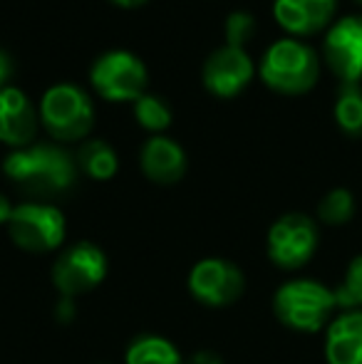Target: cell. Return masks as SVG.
Listing matches in <instances>:
<instances>
[{"label":"cell","mask_w":362,"mask_h":364,"mask_svg":"<svg viewBox=\"0 0 362 364\" xmlns=\"http://www.w3.org/2000/svg\"><path fill=\"white\" fill-rule=\"evenodd\" d=\"M258 75L263 85L278 95H305L313 90L320 77V58L310 45L300 43L298 38L275 40L263 53Z\"/></svg>","instance_id":"obj_2"},{"label":"cell","mask_w":362,"mask_h":364,"mask_svg":"<svg viewBox=\"0 0 362 364\" xmlns=\"http://www.w3.org/2000/svg\"><path fill=\"white\" fill-rule=\"evenodd\" d=\"M338 307L335 292L318 280H290L278 288L273 297V310L285 327L295 332H318L330 322Z\"/></svg>","instance_id":"obj_3"},{"label":"cell","mask_w":362,"mask_h":364,"mask_svg":"<svg viewBox=\"0 0 362 364\" xmlns=\"http://www.w3.org/2000/svg\"><path fill=\"white\" fill-rule=\"evenodd\" d=\"M142 171L154 183H176L186 173V154L169 136L154 134L142 146Z\"/></svg>","instance_id":"obj_14"},{"label":"cell","mask_w":362,"mask_h":364,"mask_svg":"<svg viewBox=\"0 0 362 364\" xmlns=\"http://www.w3.org/2000/svg\"><path fill=\"white\" fill-rule=\"evenodd\" d=\"M10 75H13V60H10V55L5 50H0V90L5 87Z\"/></svg>","instance_id":"obj_23"},{"label":"cell","mask_w":362,"mask_h":364,"mask_svg":"<svg viewBox=\"0 0 362 364\" xmlns=\"http://www.w3.org/2000/svg\"><path fill=\"white\" fill-rule=\"evenodd\" d=\"M355 3H360V5H362V0H355Z\"/></svg>","instance_id":"obj_28"},{"label":"cell","mask_w":362,"mask_h":364,"mask_svg":"<svg viewBox=\"0 0 362 364\" xmlns=\"http://www.w3.org/2000/svg\"><path fill=\"white\" fill-rule=\"evenodd\" d=\"M90 82L107 102H137L147 90V68L134 53L110 50L95 60Z\"/></svg>","instance_id":"obj_5"},{"label":"cell","mask_w":362,"mask_h":364,"mask_svg":"<svg viewBox=\"0 0 362 364\" xmlns=\"http://www.w3.org/2000/svg\"><path fill=\"white\" fill-rule=\"evenodd\" d=\"M75 315V307H73V302L70 300H63L58 305V320H63V322H70V317Z\"/></svg>","instance_id":"obj_26"},{"label":"cell","mask_w":362,"mask_h":364,"mask_svg":"<svg viewBox=\"0 0 362 364\" xmlns=\"http://www.w3.org/2000/svg\"><path fill=\"white\" fill-rule=\"evenodd\" d=\"M256 33V20L246 10H236L228 15L226 20V45L233 48H246V43L251 40V35Z\"/></svg>","instance_id":"obj_22"},{"label":"cell","mask_w":362,"mask_h":364,"mask_svg":"<svg viewBox=\"0 0 362 364\" xmlns=\"http://www.w3.org/2000/svg\"><path fill=\"white\" fill-rule=\"evenodd\" d=\"M78 166L87 173L90 178L97 181H107L117 173L119 168V159H117L115 149L102 139H92L85 141L78 151Z\"/></svg>","instance_id":"obj_16"},{"label":"cell","mask_w":362,"mask_h":364,"mask_svg":"<svg viewBox=\"0 0 362 364\" xmlns=\"http://www.w3.org/2000/svg\"><path fill=\"white\" fill-rule=\"evenodd\" d=\"M38 112L30 97L18 87L0 90V141L8 146H30L38 132Z\"/></svg>","instance_id":"obj_12"},{"label":"cell","mask_w":362,"mask_h":364,"mask_svg":"<svg viewBox=\"0 0 362 364\" xmlns=\"http://www.w3.org/2000/svg\"><path fill=\"white\" fill-rule=\"evenodd\" d=\"M335 122L348 136H362V87L340 85L335 97Z\"/></svg>","instance_id":"obj_18"},{"label":"cell","mask_w":362,"mask_h":364,"mask_svg":"<svg viewBox=\"0 0 362 364\" xmlns=\"http://www.w3.org/2000/svg\"><path fill=\"white\" fill-rule=\"evenodd\" d=\"M325 360L328 364H362V310L343 312L328 325Z\"/></svg>","instance_id":"obj_15"},{"label":"cell","mask_w":362,"mask_h":364,"mask_svg":"<svg viewBox=\"0 0 362 364\" xmlns=\"http://www.w3.org/2000/svg\"><path fill=\"white\" fill-rule=\"evenodd\" d=\"M355 213V198L348 188H333L318 203V218L328 225H345Z\"/></svg>","instance_id":"obj_20"},{"label":"cell","mask_w":362,"mask_h":364,"mask_svg":"<svg viewBox=\"0 0 362 364\" xmlns=\"http://www.w3.org/2000/svg\"><path fill=\"white\" fill-rule=\"evenodd\" d=\"M110 3L119 5V8H139V5H144L147 0H110Z\"/></svg>","instance_id":"obj_27"},{"label":"cell","mask_w":362,"mask_h":364,"mask_svg":"<svg viewBox=\"0 0 362 364\" xmlns=\"http://www.w3.org/2000/svg\"><path fill=\"white\" fill-rule=\"evenodd\" d=\"M315 248H318V225L305 213H285L268 230V258L278 268H300L313 258Z\"/></svg>","instance_id":"obj_7"},{"label":"cell","mask_w":362,"mask_h":364,"mask_svg":"<svg viewBox=\"0 0 362 364\" xmlns=\"http://www.w3.org/2000/svg\"><path fill=\"white\" fill-rule=\"evenodd\" d=\"M333 292L338 307H343L345 312L362 310V255L350 260L343 280H340V285Z\"/></svg>","instance_id":"obj_21"},{"label":"cell","mask_w":362,"mask_h":364,"mask_svg":"<svg viewBox=\"0 0 362 364\" xmlns=\"http://www.w3.org/2000/svg\"><path fill=\"white\" fill-rule=\"evenodd\" d=\"M246 280H243L241 268L223 258H206L196 263L188 275V290L196 300L211 307L231 305L241 297Z\"/></svg>","instance_id":"obj_10"},{"label":"cell","mask_w":362,"mask_h":364,"mask_svg":"<svg viewBox=\"0 0 362 364\" xmlns=\"http://www.w3.org/2000/svg\"><path fill=\"white\" fill-rule=\"evenodd\" d=\"M323 55L340 85L362 82V15H345L328 28Z\"/></svg>","instance_id":"obj_8"},{"label":"cell","mask_w":362,"mask_h":364,"mask_svg":"<svg viewBox=\"0 0 362 364\" xmlns=\"http://www.w3.org/2000/svg\"><path fill=\"white\" fill-rule=\"evenodd\" d=\"M132 107H134V119L139 122L147 132H156V134H159V132L171 127V109L161 97L144 92L139 100L132 102Z\"/></svg>","instance_id":"obj_19"},{"label":"cell","mask_w":362,"mask_h":364,"mask_svg":"<svg viewBox=\"0 0 362 364\" xmlns=\"http://www.w3.org/2000/svg\"><path fill=\"white\" fill-rule=\"evenodd\" d=\"M127 364H181V355L164 337L144 335L129 345Z\"/></svg>","instance_id":"obj_17"},{"label":"cell","mask_w":362,"mask_h":364,"mask_svg":"<svg viewBox=\"0 0 362 364\" xmlns=\"http://www.w3.org/2000/svg\"><path fill=\"white\" fill-rule=\"evenodd\" d=\"M338 0H273L275 23L290 35H315L333 23Z\"/></svg>","instance_id":"obj_13"},{"label":"cell","mask_w":362,"mask_h":364,"mask_svg":"<svg viewBox=\"0 0 362 364\" xmlns=\"http://www.w3.org/2000/svg\"><path fill=\"white\" fill-rule=\"evenodd\" d=\"M10 238L30 253H48L65 240V216L48 203H20L8 220Z\"/></svg>","instance_id":"obj_6"},{"label":"cell","mask_w":362,"mask_h":364,"mask_svg":"<svg viewBox=\"0 0 362 364\" xmlns=\"http://www.w3.org/2000/svg\"><path fill=\"white\" fill-rule=\"evenodd\" d=\"M13 211H15V206L0 193V223H8L10 216H13Z\"/></svg>","instance_id":"obj_25"},{"label":"cell","mask_w":362,"mask_h":364,"mask_svg":"<svg viewBox=\"0 0 362 364\" xmlns=\"http://www.w3.org/2000/svg\"><path fill=\"white\" fill-rule=\"evenodd\" d=\"M191 364H223L221 362V357L218 355H213V352H196V355L191 357Z\"/></svg>","instance_id":"obj_24"},{"label":"cell","mask_w":362,"mask_h":364,"mask_svg":"<svg viewBox=\"0 0 362 364\" xmlns=\"http://www.w3.org/2000/svg\"><path fill=\"white\" fill-rule=\"evenodd\" d=\"M40 122L58 141H78L95 127V107L82 87L60 82L45 90L40 100Z\"/></svg>","instance_id":"obj_4"},{"label":"cell","mask_w":362,"mask_h":364,"mask_svg":"<svg viewBox=\"0 0 362 364\" xmlns=\"http://www.w3.org/2000/svg\"><path fill=\"white\" fill-rule=\"evenodd\" d=\"M3 171L23 191L48 198L73 186L78 161L60 146L30 144L10 151L3 161Z\"/></svg>","instance_id":"obj_1"},{"label":"cell","mask_w":362,"mask_h":364,"mask_svg":"<svg viewBox=\"0 0 362 364\" xmlns=\"http://www.w3.org/2000/svg\"><path fill=\"white\" fill-rule=\"evenodd\" d=\"M253 75H256V68H253V60L248 58L246 48H233V45L213 50L203 63L201 73L203 87L221 100L241 95L251 85Z\"/></svg>","instance_id":"obj_11"},{"label":"cell","mask_w":362,"mask_h":364,"mask_svg":"<svg viewBox=\"0 0 362 364\" xmlns=\"http://www.w3.org/2000/svg\"><path fill=\"white\" fill-rule=\"evenodd\" d=\"M107 275V258L97 245L75 243L58 258L53 268V283L65 297L82 295L105 280Z\"/></svg>","instance_id":"obj_9"}]
</instances>
